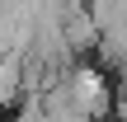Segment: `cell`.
<instances>
[{"label":"cell","mask_w":127,"mask_h":122,"mask_svg":"<svg viewBox=\"0 0 127 122\" xmlns=\"http://www.w3.org/2000/svg\"><path fill=\"white\" fill-rule=\"evenodd\" d=\"M66 89H71V103H75L90 122H99L108 108H113V89H108V80H104L99 71H90V66H75V71L66 75Z\"/></svg>","instance_id":"6da1fadb"},{"label":"cell","mask_w":127,"mask_h":122,"mask_svg":"<svg viewBox=\"0 0 127 122\" xmlns=\"http://www.w3.org/2000/svg\"><path fill=\"white\" fill-rule=\"evenodd\" d=\"M118 122H127V99H118Z\"/></svg>","instance_id":"7a4b0ae2"}]
</instances>
